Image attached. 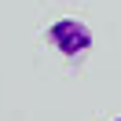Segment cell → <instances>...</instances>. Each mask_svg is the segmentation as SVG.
<instances>
[{"mask_svg": "<svg viewBox=\"0 0 121 121\" xmlns=\"http://www.w3.org/2000/svg\"><path fill=\"white\" fill-rule=\"evenodd\" d=\"M44 37H48V44H52L62 59H81V55L92 48V30L81 22V18H73V15L55 18Z\"/></svg>", "mask_w": 121, "mask_h": 121, "instance_id": "cell-1", "label": "cell"}, {"mask_svg": "<svg viewBox=\"0 0 121 121\" xmlns=\"http://www.w3.org/2000/svg\"><path fill=\"white\" fill-rule=\"evenodd\" d=\"M114 121H121V117H114Z\"/></svg>", "mask_w": 121, "mask_h": 121, "instance_id": "cell-2", "label": "cell"}]
</instances>
